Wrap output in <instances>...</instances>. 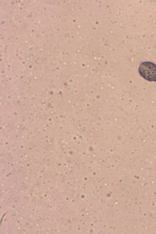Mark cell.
Listing matches in <instances>:
<instances>
[{
    "label": "cell",
    "mask_w": 156,
    "mask_h": 234,
    "mask_svg": "<svg viewBox=\"0 0 156 234\" xmlns=\"http://www.w3.org/2000/svg\"><path fill=\"white\" fill-rule=\"evenodd\" d=\"M139 72L144 79L150 81H156V65L152 62H145L140 64Z\"/></svg>",
    "instance_id": "1"
}]
</instances>
